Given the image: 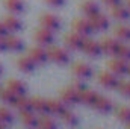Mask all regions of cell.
I'll return each instance as SVG.
<instances>
[{"label":"cell","mask_w":130,"mask_h":129,"mask_svg":"<svg viewBox=\"0 0 130 129\" xmlns=\"http://www.w3.org/2000/svg\"><path fill=\"white\" fill-rule=\"evenodd\" d=\"M39 21H41V26L42 28H45V29H48L52 32H58L61 29V20L55 14H44L39 18Z\"/></svg>","instance_id":"cell-10"},{"label":"cell","mask_w":130,"mask_h":129,"mask_svg":"<svg viewBox=\"0 0 130 129\" xmlns=\"http://www.w3.org/2000/svg\"><path fill=\"white\" fill-rule=\"evenodd\" d=\"M117 56L124 59V61H127V62H130V46L124 44V43H120V47L117 50Z\"/></svg>","instance_id":"cell-33"},{"label":"cell","mask_w":130,"mask_h":129,"mask_svg":"<svg viewBox=\"0 0 130 129\" xmlns=\"http://www.w3.org/2000/svg\"><path fill=\"white\" fill-rule=\"evenodd\" d=\"M2 73H3V67H2V64H0V76H2Z\"/></svg>","instance_id":"cell-40"},{"label":"cell","mask_w":130,"mask_h":129,"mask_svg":"<svg viewBox=\"0 0 130 129\" xmlns=\"http://www.w3.org/2000/svg\"><path fill=\"white\" fill-rule=\"evenodd\" d=\"M126 2H127V6L130 8V0H126Z\"/></svg>","instance_id":"cell-42"},{"label":"cell","mask_w":130,"mask_h":129,"mask_svg":"<svg viewBox=\"0 0 130 129\" xmlns=\"http://www.w3.org/2000/svg\"><path fill=\"white\" fill-rule=\"evenodd\" d=\"M117 90L126 97H130V81H120L117 85Z\"/></svg>","instance_id":"cell-34"},{"label":"cell","mask_w":130,"mask_h":129,"mask_svg":"<svg viewBox=\"0 0 130 129\" xmlns=\"http://www.w3.org/2000/svg\"><path fill=\"white\" fill-rule=\"evenodd\" d=\"M30 106H32V111L36 112L38 115H44V114H48V108H47V99L39 96H35L30 99Z\"/></svg>","instance_id":"cell-16"},{"label":"cell","mask_w":130,"mask_h":129,"mask_svg":"<svg viewBox=\"0 0 130 129\" xmlns=\"http://www.w3.org/2000/svg\"><path fill=\"white\" fill-rule=\"evenodd\" d=\"M38 114L33 112L32 109H27V111H20V120L24 126L27 128H36L38 125Z\"/></svg>","instance_id":"cell-18"},{"label":"cell","mask_w":130,"mask_h":129,"mask_svg":"<svg viewBox=\"0 0 130 129\" xmlns=\"http://www.w3.org/2000/svg\"><path fill=\"white\" fill-rule=\"evenodd\" d=\"M5 8L11 12V14H21L24 11V2L23 0H3Z\"/></svg>","instance_id":"cell-25"},{"label":"cell","mask_w":130,"mask_h":129,"mask_svg":"<svg viewBox=\"0 0 130 129\" xmlns=\"http://www.w3.org/2000/svg\"><path fill=\"white\" fill-rule=\"evenodd\" d=\"M127 74L130 76V64H129V68H127Z\"/></svg>","instance_id":"cell-41"},{"label":"cell","mask_w":130,"mask_h":129,"mask_svg":"<svg viewBox=\"0 0 130 129\" xmlns=\"http://www.w3.org/2000/svg\"><path fill=\"white\" fill-rule=\"evenodd\" d=\"M38 128H42V129H53L58 126V123L52 119V117H48L47 114H44V115H41L39 119H38V125H36Z\"/></svg>","instance_id":"cell-29"},{"label":"cell","mask_w":130,"mask_h":129,"mask_svg":"<svg viewBox=\"0 0 130 129\" xmlns=\"http://www.w3.org/2000/svg\"><path fill=\"white\" fill-rule=\"evenodd\" d=\"M5 50H8L6 49V41H5V36H0V53L5 52Z\"/></svg>","instance_id":"cell-38"},{"label":"cell","mask_w":130,"mask_h":129,"mask_svg":"<svg viewBox=\"0 0 130 129\" xmlns=\"http://www.w3.org/2000/svg\"><path fill=\"white\" fill-rule=\"evenodd\" d=\"M47 108H48V114L59 117L67 109V105L62 100H53V99H50V100H47Z\"/></svg>","instance_id":"cell-22"},{"label":"cell","mask_w":130,"mask_h":129,"mask_svg":"<svg viewBox=\"0 0 130 129\" xmlns=\"http://www.w3.org/2000/svg\"><path fill=\"white\" fill-rule=\"evenodd\" d=\"M106 6H109V8H112V6H115V5H120L121 3V0H101Z\"/></svg>","instance_id":"cell-37"},{"label":"cell","mask_w":130,"mask_h":129,"mask_svg":"<svg viewBox=\"0 0 130 129\" xmlns=\"http://www.w3.org/2000/svg\"><path fill=\"white\" fill-rule=\"evenodd\" d=\"M61 100L67 106H74L79 103V91H76L71 87H67L61 91Z\"/></svg>","instance_id":"cell-14"},{"label":"cell","mask_w":130,"mask_h":129,"mask_svg":"<svg viewBox=\"0 0 130 129\" xmlns=\"http://www.w3.org/2000/svg\"><path fill=\"white\" fill-rule=\"evenodd\" d=\"M3 24H5V28L8 29V32H9V33L20 32V31H21V28H23V24H21V20H18L15 14L6 15V17L3 18Z\"/></svg>","instance_id":"cell-17"},{"label":"cell","mask_w":130,"mask_h":129,"mask_svg":"<svg viewBox=\"0 0 130 129\" xmlns=\"http://www.w3.org/2000/svg\"><path fill=\"white\" fill-rule=\"evenodd\" d=\"M17 67H18L23 73H30V71L35 70L36 64H35L32 59L26 55V56H20V58L17 59Z\"/></svg>","instance_id":"cell-26"},{"label":"cell","mask_w":130,"mask_h":129,"mask_svg":"<svg viewBox=\"0 0 130 129\" xmlns=\"http://www.w3.org/2000/svg\"><path fill=\"white\" fill-rule=\"evenodd\" d=\"M85 40H86V36H83V35L73 31V32H68L65 35L64 43L70 50H82V46H83Z\"/></svg>","instance_id":"cell-5"},{"label":"cell","mask_w":130,"mask_h":129,"mask_svg":"<svg viewBox=\"0 0 130 129\" xmlns=\"http://www.w3.org/2000/svg\"><path fill=\"white\" fill-rule=\"evenodd\" d=\"M80 11L83 12V15L85 17H91V15H94V14H97L98 11H100V6H98V3L95 0H85L82 5H80Z\"/></svg>","instance_id":"cell-23"},{"label":"cell","mask_w":130,"mask_h":129,"mask_svg":"<svg viewBox=\"0 0 130 129\" xmlns=\"http://www.w3.org/2000/svg\"><path fill=\"white\" fill-rule=\"evenodd\" d=\"M70 87H71V88H74L76 91H79V93H80V91L85 88V84H83V81H82V79H79V81L76 79V81H73V84H71Z\"/></svg>","instance_id":"cell-35"},{"label":"cell","mask_w":130,"mask_h":129,"mask_svg":"<svg viewBox=\"0 0 130 129\" xmlns=\"http://www.w3.org/2000/svg\"><path fill=\"white\" fill-rule=\"evenodd\" d=\"M117 117L118 120H121L124 125L130 122V106H120L117 109Z\"/></svg>","instance_id":"cell-32"},{"label":"cell","mask_w":130,"mask_h":129,"mask_svg":"<svg viewBox=\"0 0 130 129\" xmlns=\"http://www.w3.org/2000/svg\"><path fill=\"white\" fill-rule=\"evenodd\" d=\"M15 99L17 96L6 87V88H0V100L3 102V103H8V105H12L14 102H15Z\"/></svg>","instance_id":"cell-31"},{"label":"cell","mask_w":130,"mask_h":129,"mask_svg":"<svg viewBox=\"0 0 130 129\" xmlns=\"http://www.w3.org/2000/svg\"><path fill=\"white\" fill-rule=\"evenodd\" d=\"M45 3L50 5V6H53V8H58V6H62L64 5L65 0H45Z\"/></svg>","instance_id":"cell-36"},{"label":"cell","mask_w":130,"mask_h":129,"mask_svg":"<svg viewBox=\"0 0 130 129\" xmlns=\"http://www.w3.org/2000/svg\"><path fill=\"white\" fill-rule=\"evenodd\" d=\"M97 81L101 87H104V88H107V90L117 88V85H118V82H120L118 76H117L115 73H112L110 70H103V71H100L97 74Z\"/></svg>","instance_id":"cell-2"},{"label":"cell","mask_w":130,"mask_h":129,"mask_svg":"<svg viewBox=\"0 0 130 129\" xmlns=\"http://www.w3.org/2000/svg\"><path fill=\"white\" fill-rule=\"evenodd\" d=\"M107 68L115 73L117 76H123V74H127V68H129V62L121 59V58H112L109 62H107Z\"/></svg>","instance_id":"cell-11"},{"label":"cell","mask_w":130,"mask_h":129,"mask_svg":"<svg viewBox=\"0 0 130 129\" xmlns=\"http://www.w3.org/2000/svg\"><path fill=\"white\" fill-rule=\"evenodd\" d=\"M55 32H52V31H48V29H45V28H39V29H36L35 31V35H33V40L36 41V44H39V46H42V47H48V46H52L53 44V41H55Z\"/></svg>","instance_id":"cell-4"},{"label":"cell","mask_w":130,"mask_h":129,"mask_svg":"<svg viewBox=\"0 0 130 129\" xmlns=\"http://www.w3.org/2000/svg\"><path fill=\"white\" fill-rule=\"evenodd\" d=\"M59 117L64 120V123H65V125H68V126H74V125H77V123H79L77 115H76L73 111H70V109H65Z\"/></svg>","instance_id":"cell-30"},{"label":"cell","mask_w":130,"mask_h":129,"mask_svg":"<svg viewBox=\"0 0 130 129\" xmlns=\"http://www.w3.org/2000/svg\"><path fill=\"white\" fill-rule=\"evenodd\" d=\"M12 106L20 112V111H27V109H32V106H30V99L26 96H17L15 99V102L12 103Z\"/></svg>","instance_id":"cell-27"},{"label":"cell","mask_w":130,"mask_h":129,"mask_svg":"<svg viewBox=\"0 0 130 129\" xmlns=\"http://www.w3.org/2000/svg\"><path fill=\"white\" fill-rule=\"evenodd\" d=\"M82 52H83L86 56H89V58H98V56L101 55V46H100L98 41L89 40V38L86 36V40H85V43H83V46H82Z\"/></svg>","instance_id":"cell-8"},{"label":"cell","mask_w":130,"mask_h":129,"mask_svg":"<svg viewBox=\"0 0 130 129\" xmlns=\"http://www.w3.org/2000/svg\"><path fill=\"white\" fill-rule=\"evenodd\" d=\"M126 126H127V128H130V122H129V123H126Z\"/></svg>","instance_id":"cell-43"},{"label":"cell","mask_w":130,"mask_h":129,"mask_svg":"<svg viewBox=\"0 0 130 129\" xmlns=\"http://www.w3.org/2000/svg\"><path fill=\"white\" fill-rule=\"evenodd\" d=\"M89 23H91L94 32H103V31H106L109 28V18H107V15L101 14L100 11H98L97 14H94V15L89 17Z\"/></svg>","instance_id":"cell-6"},{"label":"cell","mask_w":130,"mask_h":129,"mask_svg":"<svg viewBox=\"0 0 130 129\" xmlns=\"http://www.w3.org/2000/svg\"><path fill=\"white\" fill-rule=\"evenodd\" d=\"M27 56L32 59L36 65H42L48 61V56H47V49L42 47V46H36V47H32L27 53Z\"/></svg>","instance_id":"cell-9"},{"label":"cell","mask_w":130,"mask_h":129,"mask_svg":"<svg viewBox=\"0 0 130 129\" xmlns=\"http://www.w3.org/2000/svg\"><path fill=\"white\" fill-rule=\"evenodd\" d=\"M71 71H73V74H74L77 79H82V81L89 79V78L92 76V68L86 64V62H83V61L74 62L73 67H71Z\"/></svg>","instance_id":"cell-7"},{"label":"cell","mask_w":130,"mask_h":129,"mask_svg":"<svg viewBox=\"0 0 130 129\" xmlns=\"http://www.w3.org/2000/svg\"><path fill=\"white\" fill-rule=\"evenodd\" d=\"M6 87H8L15 96H24V94L27 93V85H26L23 81H20V79H9L8 84H6Z\"/></svg>","instance_id":"cell-21"},{"label":"cell","mask_w":130,"mask_h":129,"mask_svg":"<svg viewBox=\"0 0 130 129\" xmlns=\"http://www.w3.org/2000/svg\"><path fill=\"white\" fill-rule=\"evenodd\" d=\"M5 41H6V49L12 50V52H20L24 47L23 40L20 36H17V35H12V33H8L5 36Z\"/></svg>","instance_id":"cell-19"},{"label":"cell","mask_w":130,"mask_h":129,"mask_svg":"<svg viewBox=\"0 0 130 129\" xmlns=\"http://www.w3.org/2000/svg\"><path fill=\"white\" fill-rule=\"evenodd\" d=\"M14 112L6 108V106H0V122L3 123V126H9L14 123Z\"/></svg>","instance_id":"cell-28"},{"label":"cell","mask_w":130,"mask_h":129,"mask_svg":"<svg viewBox=\"0 0 130 129\" xmlns=\"http://www.w3.org/2000/svg\"><path fill=\"white\" fill-rule=\"evenodd\" d=\"M113 35L121 43H130V26L129 24H120L113 29Z\"/></svg>","instance_id":"cell-24"},{"label":"cell","mask_w":130,"mask_h":129,"mask_svg":"<svg viewBox=\"0 0 130 129\" xmlns=\"http://www.w3.org/2000/svg\"><path fill=\"white\" fill-rule=\"evenodd\" d=\"M120 43L117 38H104L100 46H101V53H106L109 56H117V50L120 47Z\"/></svg>","instance_id":"cell-12"},{"label":"cell","mask_w":130,"mask_h":129,"mask_svg":"<svg viewBox=\"0 0 130 129\" xmlns=\"http://www.w3.org/2000/svg\"><path fill=\"white\" fill-rule=\"evenodd\" d=\"M98 97V93L97 91H94V90H89V88H83L80 93H79V102L80 103H83V105H86V106H92L94 105V102L97 100Z\"/></svg>","instance_id":"cell-20"},{"label":"cell","mask_w":130,"mask_h":129,"mask_svg":"<svg viewBox=\"0 0 130 129\" xmlns=\"http://www.w3.org/2000/svg\"><path fill=\"white\" fill-rule=\"evenodd\" d=\"M0 128H3V123H2V122H0Z\"/></svg>","instance_id":"cell-44"},{"label":"cell","mask_w":130,"mask_h":129,"mask_svg":"<svg viewBox=\"0 0 130 129\" xmlns=\"http://www.w3.org/2000/svg\"><path fill=\"white\" fill-rule=\"evenodd\" d=\"M73 31L83 36H89L91 33H94V29L89 23L88 17H77L73 20Z\"/></svg>","instance_id":"cell-3"},{"label":"cell","mask_w":130,"mask_h":129,"mask_svg":"<svg viewBox=\"0 0 130 129\" xmlns=\"http://www.w3.org/2000/svg\"><path fill=\"white\" fill-rule=\"evenodd\" d=\"M110 15L118 21H127V20H130V8L121 5V3L115 5L110 8Z\"/></svg>","instance_id":"cell-15"},{"label":"cell","mask_w":130,"mask_h":129,"mask_svg":"<svg viewBox=\"0 0 130 129\" xmlns=\"http://www.w3.org/2000/svg\"><path fill=\"white\" fill-rule=\"evenodd\" d=\"M8 29L5 28V24H3V21H0V36H6L8 35Z\"/></svg>","instance_id":"cell-39"},{"label":"cell","mask_w":130,"mask_h":129,"mask_svg":"<svg viewBox=\"0 0 130 129\" xmlns=\"http://www.w3.org/2000/svg\"><path fill=\"white\" fill-rule=\"evenodd\" d=\"M92 108H94L95 111H98L100 114H109V112H112V109H113V102H112L110 99H107V97L98 94L97 100H95L94 105H92Z\"/></svg>","instance_id":"cell-13"},{"label":"cell","mask_w":130,"mask_h":129,"mask_svg":"<svg viewBox=\"0 0 130 129\" xmlns=\"http://www.w3.org/2000/svg\"><path fill=\"white\" fill-rule=\"evenodd\" d=\"M47 56H48V61H53L58 65H64L70 61L68 50H65L64 47H58V46H48L47 47Z\"/></svg>","instance_id":"cell-1"}]
</instances>
